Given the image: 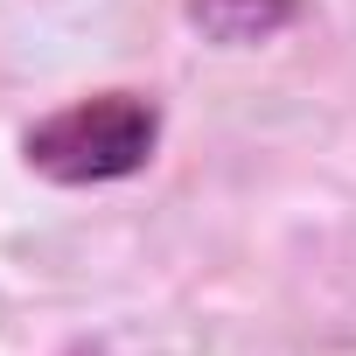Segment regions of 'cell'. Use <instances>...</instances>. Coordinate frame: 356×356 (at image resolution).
<instances>
[{
	"mask_svg": "<svg viewBox=\"0 0 356 356\" xmlns=\"http://www.w3.org/2000/svg\"><path fill=\"white\" fill-rule=\"evenodd\" d=\"M154 147H161V105L147 91H91L22 133L29 168L63 189L126 182V175H140L154 161Z\"/></svg>",
	"mask_w": 356,
	"mask_h": 356,
	"instance_id": "1",
	"label": "cell"
},
{
	"mask_svg": "<svg viewBox=\"0 0 356 356\" xmlns=\"http://www.w3.org/2000/svg\"><path fill=\"white\" fill-rule=\"evenodd\" d=\"M293 15H300V0H189V22L224 49H252V42L280 35Z\"/></svg>",
	"mask_w": 356,
	"mask_h": 356,
	"instance_id": "2",
	"label": "cell"
}]
</instances>
